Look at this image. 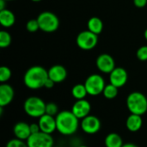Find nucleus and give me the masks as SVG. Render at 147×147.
<instances>
[{"label": "nucleus", "instance_id": "f257e3e1", "mask_svg": "<svg viewBox=\"0 0 147 147\" xmlns=\"http://www.w3.org/2000/svg\"><path fill=\"white\" fill-rule=\"evenodd\" d=\"M55 119L57 131L64 136H71L74 134L80 126L79 119L69 110L59 112L55 116Z\"/></svg>", "mask_w": 147, "mask_h": 147}, {"label": "nucleus", "instance_id": "f03ea898", "mask_svg": "<svg viewBox=\"0 0 147 147\" xmlns=\"http://www.w3.org/2000/svg\"><path fill=\"white\" fill-rule=\"evenodd\" d=\"M47 78V70L40 65H34L26 71L23 76V83L27 88L34 90L44 88V84Z\"/></svg>", "mask_w": 147, "mask_h": 147}, {"label": "nucleus", "instance_id": "7ed1b4c3", "mask_svg": "<svg viewBox=\"0 0 147 147\" xmlns=\"http://www.w3.org/2000/svg\"><path fill=\"white\" fill-rule=\"evenodd\" d=\"M127 107L131 114L144 115L147 112V97L140 91H134L127 97Z\"/></svg>", "mask_w": 147, "mask_h": 147}, {"label": "nucleus", "instance_id": "20e7f679", "mask_svg": "<svg viewBox=\"0 0 147 147\" xmlns=\"http://www.w3.org/2000/svg\"><path fill=\"white\" fill-rule=\"evenodd\" d=\"M47 103L38 96H29L23 103V109L27 115L32 118H40L46 114Z\"/></svg>", "mask_w": 147, "mask_h": 147}, {"label": "nucleus", "instance_id": "39448f33", "mask_svg": "<svg viewBox=\"0 0 147 147\" xmlns=\"http://www.w3.org/2000/svg\"><path fill=\"white\" fill-rule=\"evenodd\" d=\"M40 29L46 33L55 32L59 27V20L58 16L51 11H43L37 16Z\"/></svg>", "mask_w": 147, "mask_h": 147}, {"label": "nucleus", "instance_id": "423d86ee", "mask_svg": "<svg viewBox=\"0 0 147 147\" xmlns=\"http://www.w3.org/2000/svg\"><path fill=\"white\" fill-rule=\"evenodd\" d=\"M84 85L87 90L88 95L96 96L102 94L106 84L102 76L99 74H91L86 78Z\"/></svg>", "mask_w": 147, "mask_h": 147}, {"label": "nucleus", "instance_id": "0eeeda50", "mask_svg": "<svg viewBox=\"0 0 147 147\" xmlns=\"http://www.w3.org/2000/svg\"><path fill=\"white\" fill-rule=\"evenodd\" d=\"M76 43L78 47L84 51H90L94 49L98 43V35L90 32V30H84L80 32L77 38Z\"/></svg>", "mask_w": 147, "mask_h": 147}, {"label": "nucleus", "instance_id": "6e6552de", "mask_svg": "<svg viewBox=\"0 0 147 147\" xmlns=\"http://www.w3.org/2000/svg\"><path fill=\"white\" fill-rule=\"evenodd\" d=\"M28 147H53L54 140L52 134L39 132L37 134H31L27 140Z\"/></svg>", "mask_w": 147, "mask_h": 147}, {"label": "nucleus", "instance_id": "1a4fd4ad", "mask_svg": "<svg viewBox=\"0 0 147 147\" xmlns=\"http://www.w3.org/2000/svg\"><path fill=\"white\" fill-rule=\"evenodd\" d=\"M80 127L87 134H95L101 129V121L96 116L90 115L81 120Z\"/></svg>", "mask_w": 147, "mask_h": 147}, {"label": "nucleus", "instance_id": "9d476101", "mask_svg": "<svg viewBox=\"0 0 147 147\" xmlns=\"http://www.w3.org/2000/svg\"><path fill=\"white\" fill-rule=\"evenodd\" d=\"M96 65L101 72L110 74V72L115 68V62L110 54L102 53L96 58Z\"/></svg>", "mask_w": 147, "mask_h": 147}, {"label": "nucleus", "instance_id": "9b49d317", "mask_svg": "<svg viewBox=\"0 0 147 147\" xmlns=\"http://www.w3.org/2000/svg\"><path fill=\"white\" fill-rule=\"evenodd\" d=\"M128 79V74L123 67H115L109 74V83L117 88L123 87Z\"/></svg>", "mask_w": 147, "mask_h": 147}, {"label": "nucleus", "instance_id": "f8f14e48", "mask_svg": "<svg viewBox=\"0 0 147 147\" xmlns=\"http://www.w3.org/2000/svg\"><path fill=\"white\" fill-rule=\"evenodd\" d=\"M71 111L74 114L76 117H78L79 120H82L90 115L91 104L89 101L85 99L77 100L73 103Z\"/></svg>", "mask_w": 147, "mask_h": 147}, {"label": "nucleus", "instance_id": "ddd939ff", "mask_svg": "<svg viewBox=\"0 0 147 147\" xmlns=\"http://www.w3.org/2000/svg\"><path fill=\"white\" fill-rule=\"evenodd\" d=\"M38 124L40 126V132H43L45 134H52L57 130L55 117L47 114L39 118Z\"/></svg>", "mask_w": 147, "mask_h": 147}, {"label": "nucleus", "instance_id": "4468645a", "mask_svg": "<svg viewBox=\"0 0 147 147\" xmlns=\"http://www.w3.org/2000/svg\"><path fill=\"white\" fill-rule=\"evenodd\" d=\"M15 90L13 87L7 83L0 85V107L8 106L14 99Z\"/></svg>", "mask_w": 147, "mask_h": 147}, {"label": "nucleus", "instance_id": "2eb2a0df", "mask_svg": "<svg viewBox=\"0 0 147 147\" xmlns=\"http://www.w3.org/2000/svg\"><path fill=\"white\" fill-rule=\"evenodd\" d=\"M67 77L66 69L61 65H54L48 69V78L55 84L62 83Z\"/></svg>", "mask_w": 147, "mask_h": 147}, {"label": "nucleus", "instance_id": "dca6fc26", "mask_svg": "<svg viewBox=\"0 0 147 147\" xmlns=\"http://www.w3.org/2000/svg\"><path fill=\"white\" fill-rule=\"evenodd\" d=\"M13 134L16 139L27 141V140L31 135L30 124L24 121H19L13 127Z\"/></svg>", "mask_w": 147, "mask_h": 147}, {"label": "nucleus", "instance_id": "f3484780", "mask_svg": "<svg viewBox=\"0 0 147 147\" xmlns=\"http://www.w3.org/2000/svg\"><path fill=\"white\" fill-rule=\"evenodd\" d=\"M142 125H143V121L141 115L131 114L126 121V127L127 130L132 133H136L139 130H140Z\"/></svg>", "mask_w": 147, "mask_h": 147}, {"label": "nucleus", "instance_id": "a211bd4d", "mask_svg": "<svg viewBox=\"0 0 147 147\" xmlns=\"http://www.w3.org/2000/svg\"><path fill=\"white\" fill-rule=\"evenodd\" d=\"M16 22V16L15 14L8 9H5L3 10H0V23L4 28H10Z\"/></svg>", "mask_w": 147, "mask_h": 147}, {"label": "nucleus", "instance_id": "6ab92c4d", "mask_svg": "<svg viewBox=\"0 0 147 147\" xmlns=\"http://www.w3.org/2000/svg\"><path fill=\"white\" fill-rule=\"evenodd\" d=\"M87 28L95 34H100L103 30V22L97 16H92L88 20Z\"/></svg>", "mask_w": 147, "mask_h": 147}, {"label": "nucleus", "instance_id": "aec40b11", "mask_svg": "<svg viewBox=\"0 0 147 147\" xmlns=\"http://www.w3.org/2000/svg\"><path fill=\"white\" fill-rule=\"evenodd\" d=\"M104 144L106 147H122L124 143L122 138L117 133H110L105 137Z\"/></svg>", "mask_w": 147, "mask_h": 147}, {"label": "nucleus", "instance_id": "412c9836", "mask_svg": "<svg viewBox=\"0 0 147 147\" xmlns=\"http://www.w3.org/2000/svg\"><path fill=\"white\" fill-rule=\"evenodd\" d=\"M71 95L76 100L85 99L86 96L88 95V92H87L84 84H75L71 89Z\"/></svg>", "mask_w": 147, "mask_h": 147}, {"label": "nucleus", "instance_id": "4be33fe9", "mask_svg": "<svg viewBox=\"0 0 147 147\" xmlns=\"http://www.w3.org/2000/svg\"><path fill=\"white\" fill-rule=\"evenodd\" d=\"M119 88L115 87V85H113L112 84H106L104 90H103V92H102V95L105 98L109 99V100H112V99H115L117 95H118V90Z\"/></svg>", "mask_w": 147, "mask_h": 147}, {"label": "nucleus", "instance_id": "5701e85b", "mask_svg": "<svg viewBox=\"0 0 147 147\" xmlns=\"http://www.w3.org/2000/svg\"><path fill=\"white\" fill-rule=\"evenodd\" d=\"M11 43V35L5 30L0 31V47L2 48L8 47Z\"/></svg>", "mask_w": 147, "mask_h": 147}, {"label": "nucleus", "instance_id": "b1692460", "mask_svg": "<svg viewBox=\"0 0 147 147\" xmlns=\"http://www.w3.org/2000/svg\"><path fill=\"white\" fill-rule=\"evenodd\" d=\"M11 71L8 66L3 65L0 67V82L2 84H4L9 80L11 78Z\"/></svg>", "mask_w": 147, "mask_h": 147}, {"label": "nucleus", "instance_id": "393cba45", "mask_svg": "<svg viewBox=\"0 0 147 147\" xmlns=\"http://www.w3.org/2000/svg\"><path fill=\"white\" fill-rule=\"evenodd\" d=\"M46 114L52 115V116H56L59 114V107L56 103L54 102H48L46 105Z\"/></svg>", "mask_w": 147, "mask_h": 147}, {"label": "nucleus", "instance_id": "a878e982", "mask_svg": "<svg viewBox=\"0 0 147 147\" xmlns=\"http://www.w3.org/2000/svg\"><path fill=\"white\" fill-rule=\"evenodd\" d=\"M26 29L30 33H34L40 29V25L37 19H30L26 23Z\"/></svg>", "mask_w": 147, "mask_h": 147}, {"label": "nucleus", "instance_id": "bb28decb", "mask_svg": "<svg viewBox=\"0 0 147 147\" xmlns=\"http://www.w3.org/2000/svg\"><path fill=\"white\" fill-rule=\"evenodd\" d=\"M5 147H28L26 141L19 140V139H12L9 140L6 144Z\"/></svg>", "mask_w": 147, "mask_h": 147}, {"label": "nucleus", "instance_id": "cd10ccee", "mask_svg": "<svg viewBox=\"0 0 147 147\" xmlns=\"http://www.w3.org/2000/svg\"><path fill=\"white\" fill-rule=\"evenodd\" d=\"M136 57L140 61H147V45L142 46L140 48H138L136 52Z\"/></svg>", "mask_w": 147, "mask_h": 147}, {"label": "nucleus", "instance_id": "c85d7f7f", "mask_svg": "<svg viewBox=\"0 0 147 147\" xmlns=\"http://www.w3.org/2000/svg\"><path fill=\"white\" fill-rule=\"evenodd\" d=\"M134 4L137 8H144L147 4V0H134Z\"/></svg>", "mask_w": 147, "mask_h": 147}, {"label": "nucleus", "instance_id": "c756f323", "mask_svg": "<svg viewBox=\"0 0 147 147\" xmlns=\"http://www.w3.org/2000/svg\"><path fill=\"white\" fill-rule=\"evenodd\" d=\"M30 131H31V134H37L39 132H40V128L38 123H32L30 124Z\"/></svg>", "mask_w": 147, "mask_h": 147}, {"label": "nucleus", "instance_id": "7c9ffc66", "mask_svg": "<svg viewBox=\"0 0 147 147\" xmlns=\"http://www.w3.org/2000/svg\"><path fill=\"white\" fill-rule=\"evenodd\" d=\"M54 84H55V83H54L51 78H48L47 79L45 84H44V88H46V89H52V88H53Z\"/></svg>", "mask_w": 147, "mask_h": 147}, {"label": "nucleus", "instance_id": "2f4dec72", "mask_svg": "<svg viewBox=\"0 0 147 147\" xmlns=\"http://www.w3.org/2000/svg\"><path fill=\"white\" fill-rule=\"evenodd\" d=\"M6 2L7 1L5 0H0V10H3L6 9Z\"/></svg>", "mask_w": 147, "mask_h": 147}, {"label": "nucleus", "instance_id": "473e14b6", "mask_svg": "<svg viewBox=\"0 0 147 147\" xmlns=\"http://www.w3.org/2000/svg\"><path fill=\"white\" fill-rule=\"evenodd\" d=\"M122 147H139L137 145H135V144H134V143H126V144H124L123 145V146Z\"/></svg>", "mask_w": 147, "mask_h": 147}, {"label": "nucleus", "instance_id": "72a5a7b5", "mask_svg": "<svg viewBox=\"0 0 147 147\" xmlns=\"http://www.w3.org/2000/svg\"><path fill=\"white\" fill-rule=\"evenodd\" d=\"M144 36H145V39L147 40V28L145 30V33H144Z\"/></svg>", "mask_w": 147, "mask_h": 147}, {"label": "nucleus", "instance_id": "f704fd0d", "mask_svg": "<svg viewBox=\"0 0 147 147\" xmlns=\"http://www.w3.org/2000/svg\"><path fill=\"white\" fill-rule=\"evenodd\" d=\"M32 2H34V3H38V2H40L41 0H31Z\"/></svg>", "mask_w": 147, "mask_h": 147}, {"label": "nucleus", "instance_id": "c9c22d12", "mask_svg": "<svg viewBox=\"0 0 147 147\" xmlns=\"http://www.w3.org/2000/svg\"><path fill=\"white\" fill-rule=\"evenodd\" d=\"M78 147H88L87 146H84V145H81V146H79Z\"/></svg>", "mask_w": 147, "mask_h": 147}, {"label": "nucleus", "instance_id": "e433bc0d", "mask_svg": "<svg viewBox=\"0 0 147 147\" xmlns=\"http://www.w3.org/2000/svg\"><path fill=\"white\" fill-rule=\"evenodd\" d=\"M5 1H7V2H8V1H11V0H5Z\"/></svg>", "mask_w": 147, "mask_h": 147}, {"label": "nucleus", "instance_id": "4c0bfd02", "mask_svg": "<svg viewBox=\"0 0 147 147\" xmlns=\"http://www.w3.org/2000/svg\"><path fill=\"white\" fill-rule=\"evenodd\" d=\"M53 147H54V146H53ZM55 147H59V146H55Z\"/></svg>", "mask_w": 147, "mask_h": 147}]
</instances>
